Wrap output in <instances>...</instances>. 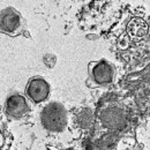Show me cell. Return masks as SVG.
<instances>
[{"mask_svg":"<svg viewBox=\"0 0 150 150\" xmlns=\"http://www.w3.org/2000/svg\"><path fill=\"white\" fill-rule=\"evenodd\" d=\"M42 122L50 132H60L66 126V110L59 103H51L42 112Z\"/></svg>","mask_w":150,"mask_h":150,"instance_id":"obj_1","label":"cell"},{"mask_svg":"<svg viewBox=\"0 0 150 150\" xmlns=\"http://www.w3.org/2000/svg\"><path fill=\"white\" fill-rule=\"evenodd\" d=\"M21 27L22 19L16 11L13 8H6L2 11L0 16V28L2 33L11 36H16L21 31Z\"/></svg>","mask_w":150,"mask_h":150,"instance_id":"obj_2","label":"cell"},{"mask_svg":"<svg viewBox=\"0 0 150 150\" xmlns=\"http://www.w3.org/2000/svg\"><path fill=\"white\" fill-rule=\"evenodd\" d=\"M25 94L34 103H42L50 95V84L42 77H33L27 84Z\"/></svg>","mask_w":150,"mask_h":150,"instance_id":"obj_3","label":"cell"},{"mask_svg":"<svg viewBox=\"0 0 150 150\" xmlns=\"http://www.w3.org/2000/svg\"><path fill=\"white\" fill-rule=\"evenodd\" d=\"M90 76L98 86H108L113 81V69L106 61H97L90 64Z\"/></svg>","mask_w":150,"mask_h":150,"instance_id":"obj_4","label":"cell"},{"mask_svg":"<svg viewBox=\"0 0 150 150\" xmlns=\"http://www.w3.org/2000/svg\"><path fill=\"white\" fill-rule=\"evenodd\" d=\"M29 110L28 100L22 95H12L6 102V112L12 117L20 118L23 117Z\"/></svg>","mask_w":150,"mask_h":150,"instance_id":"obj_5","label":"cell"},{"mask_svg":"<svg viewBox=\"0 0 150 150\" xmlns=\"http://www.w3.org/2000/svg\"><path fill=\"white\" fill-rule=\"evenodd\" d=\"M124 124L125 119L119 110L111 109L105 111L102 115V125H104L109 129H120L124 127Z\"/></svg>","mask_w":150,"mask_h":150,"instance_id":"obj_6","label":"cell"},{"mask_svg":"<svg viewBox=\"0 0 150 150\" xmlns=\"http://www.w3.org/2000/svg\"><path fill=\"white\" fill-rule=\"evenodd\" d=\"M87 115V111L81 113V115H80V122H81V125H82V127H84V128H87V127H89L90 126V124H91V115H90V113L88 114V117H86Z\"/></svg>","mask_w":150,"mask_h":150,"instance_id":"obj_7","label":"cell"},{"mask_svg":"<svg viewBox=\"0 0 150 150\" xmlns=\"http://www.w3.org/2000/svg\"><path fill=\"white\" fill-rule=\"evenodd\" d=\"M44 61H45V64H47V65H49V67H53L56 59H54V57L53 56H45Z\"/></svg>","mask_w":150,"mask_h":150,"instance_id":"obj_8","label":"cell"}]
</instances>
